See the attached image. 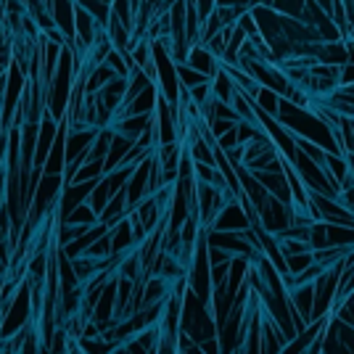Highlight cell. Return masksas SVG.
<instances>
[{"mask_svg": "<svg viewBox=\"0 0 354 354\" xmlns=\"http://www.w3.org/2000/svg\"><path fill=\"white\" fill-rule=\"evenodd\" d=\"M339 85H341V88H349V85H354V61H349V64H344V66H341Z\"/></svg>", "mask_w": 354, "mask_h": 354, "instance_id": "cell-13", "label": "cell"}, {"mask_svg": "<svg viewBox=\"0 0 354 354\" xmlns=\"http://www.w3.org/2000/svg\"><path fill=\"white\" fill-rule=\"evenodd\" d=\"M64 222H69V225H85V227H93V225H98L101 220H98V214L93 212V207L85 201V204H80V207L74 209L72 214H69Z\"/></svg>", "mask_w": 354, "mask_h": 354, "instance_id": "cell-11", "label": "cell"}, {"mask_svg": "<svg viewBox=\"0 0 354 354\" xmlns=\"http://www.w3.org/2000/svg\"><path fill=\"white\" fill-rule=\"evenodd\" d=\"M48 14L53 19L56 30L66 37V45L74 48V37H77V27H74V14H77V3L74 0H45Z\"/></svg>", "mask_w": 354, "mask_h": 354, "instance_id": "cell-4", "label": "cell"}, {"mask_svg": "<svg viewBox=\"0 0 354 354\" xmlns=\"http://www.w3.org/2000/svg\"><path fill=\"white\" fill-rule=\"evenodd\" d=\"M80 8H85L90 14L95 16V21L106 27V21H109V16H111V0H74Z\"/></svg>", "mask_w": 354, "mask_h": 354, "instance_id": "cell-7", "label": "cell"}, {"mask_svg": "<svg viewBox=\"0 0 354 354\" xmlns=\"http://www.w3.org/2000/svg\"><path fill=\"white\" fill-rule=\"evenodd\" d=\"M111 354H127V352H124V346L119 344V346H117V349H114V352H111Z\"/></svg>", "mask_w": 354, "mask_h": 354, "instance_id": "cell-15", "label": "cell"}, {"mask_svg": "<svg viewBox=\"0 0 354 354\" xmlns=\"http://www.w3.org/2000/svg\"><path fill=\"white\" fill-rule=\"evenodd\" d=\"M196 6H198V16H201V21H204V19L217 8V0H196Z\"/></svg>", "mask_w": 354, "mask_h": 354, "instance_id": "cell-14", "label": "cell"}, {"mask_svg": "<svg viewBox=\"0 0 354 354\" xmlns=\"http://www.w3.org/2000/svg\"><path fill=\"white\" fill-rule=\"evenodd\" d=\"M27 85H30V74L14 59L11 66H8V72H6V90H3V101H0V122H3V130L6 133L14 127L16 109H19L21 98H24Z\"/></svg>", "mask_w": 354, "mask_h": 354, "instance_id": "cell-1", "label": "cell"}, {"mask_svg": "<svg viewBox=\"0 0 354 354\" xmlns=\"http://www.w3.org/2000/svg\"><path fill=\"white\" fill-rule=\"evenodd\" d=\"M188 95H191L193 104L201 109V106H204L209 98H212V82H204V85H198V88L188 90Z\"/></svg>", "mask_w": 354, "mask_h": 354, "instance_id": "cell-12", "label": "cell"}, {"mask_svg": "<svg viewBox=\"0 0 354 354\" xmlns=\"http://www.w3.org/2000/svg\"><path fill=\"white\" fill-rule=\"evenodd\" d=\"M185 64L191 66V69H196V72L207 74L209 80L217 74V69H220V59L209 50L204 43H196L191 45V50H188V59H185Z\"/></svg>", "mask_w": 354, "mask_h": 354, "instance_id": "cell-5", "label": "cell"}, {"mask_svg": "<svg viewBox=\"0 0 354 354\" xmlns=\"http://www.w3.org/2000/svg\"><path fill=\"white\" fill-rule=\"evenodd\" d=\"M267 6L272 11H278L281 16H288V19H301L304 16V6L307 0H267Z\"/></svg>", "mask_w": 354, "mask_h": 354, "instance_id": "cell-8", "label": "cell"}, {"mask_svg": "<svg viewBox=\"0 0 354 354\" xmlns=\"http://www.w3.org/2000/svg\"><path fill=\"white\" fill-rule=\"evenodd\" d=\"M95 185H98V180H88V183H69V185H64L59 204H56V222H64L69 214H72L74 209L80 207V204H85Z\"/></svg>", "mask_w": 354, "mask_h": 354, "instance_id": "cell-3", "label": "cell"}, {"mask_svg": "<svg viewBox=\"0 0 354 354\" xmlns=\"http://www.w3.org/2000/svg\"><path fill=\"white\" fill-rule=\"evenodd\" d=\"M236 82H233V77L225 72V66L220 64V69L217 74L212 77V98H217L222 104H230L233 101V95H236Z\"/></svg>", "mask_w": 354, "mask_h": 354, "instance_id": "cell-6", "label": "cell"}, {"mask_svg": "<svg viewBox=\"0 0 354 354\" xmlns=\"http://www.w3.org/2000/svg\"><path fill=\"white\" fill-rule=\"evenodd\" d=\"M251 227V220L246 214V209L241 207L238 198H230L225 207L220 209V214L214 217L209 230H220V233H246Z\"/></svg>", "mask_w": 354, "mask_h": 354, "instance_id": "cell-2", "label": "cell"}, {"mask_svg": "<svg viewBox=\"0 0 354 354\" xmlns=\"http://www.w3.org/2000/svg\"><path fill=\"white\" fill-rule=\"evenodd\" d=\"M77 346H80L82 354H111L119 344L106 341L104 336H98V339H77Z\"/></svg>", "mask_w": 354, "mask_h": 354, "instance_id": "cell-9", "label": "cell"}, {"mask_svg": "<svg viewBox=\"0 0 354 354\" xmlns=\"http://www.w3.org/2000/svg\"><path fill=\"white\" fill-rule=\"evenodd\" d=\"M177 77H180L183 90H193V88H198V85H204V82H212L207 74L196 72L188 64H177Z\"/></svg>", "mask_w": 354, "mask_h": 354, "instance_id": "cell-10", "label": "cell"}]
</instances>
